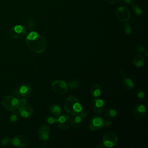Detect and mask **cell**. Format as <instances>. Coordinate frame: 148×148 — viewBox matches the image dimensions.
I'll list each match as a JSON object with an SVG mask.
<instances>
[{"label": "cell", "mask_w": 148, "mask_h": 148, "mask_svg": "<svg viewBox=\"0 0 148 148\" xmlns=\"http://www.w3.org/2000/svg\"><path fill=\"white\" fill-rule=\"evenodd\" d=\"M25 41L29 49L37 54L43 53L46 49V43L42 35L38 32L31 31L26 36Z\"/></svg>", "instance_id": "obj_1"}, {"label": "cell", "mask_w": 148, "mask_h": 148, "mask_svg": "<svg viewBox=\"0 0 148 148\" xmlns=\"http://www.w3.org/2000/svg\"><path fill=\"white\" fill-rule=\"evenodd\" d=\"M64 108L69 114L73 116L79 114L83 110L79 100L73 95H70L65 99Z\"/></svg>", "instance_id": "obj_2"}, {"label": "cell", "mask_w": 148, "mask_h": 148, "mask_svg": "<svg viewBox=\"0 0 148 148\" xmlns=\"http://www.w3.org/2000/svg\"><path fill=\"white\" fill-rule=\"evenodd\" d=\"M1 105L5 109L8 111H15L20 106L18 99L12 95H8L4 97L1 101Z\"/></svg>", "instance_id": "obj_3"}, {"label": "cell", "mask_w": 148, "mask_h": 148, "mask_svg": "<svg viewBox=\"0 0 148 148\" xmlns=\"http://www.w3.org/2000/svg\"><path fill=\"white\" fill-rule=\"evenodd\" d=\"M118 141V136L113 131H108L102 137V143L107 147H112L115 146Z\"/></svg>", "instance_id": "obj_4"}, {"label": "cell", "mask_w": 148, "mask_h": 148, "mask_svg": "<svg viewBox=\"0 0 148 148\" xmlns=\"http://www.w3.org/2000/svg\"><path fill=\"white\" fill-rule=\"evenodd\" d=\"M53 91L58 95L65 94L68 90V87L65 82L62 80H56L51 83Z\"/></svg>", "instance_id": "obj_5"}, {"label": "cell", "mask_w": 148, "mask_h": 148, "mask_svg": "<svg viewBox=\"0 0 148 148\" xmlns=\"http://www.w3.org/2000/svg\"><path fill=\"white\" fill-rule=\"evenodd\" d=\"M27 33L26 28L21 25H16L12 27L9 30L10 36L16 39H21L25 36Z\"/></svg>", "instance_id": "obj_6"}, {"label": "cell", "mask_w": 148, "mask_h": 148, "mask_svg": "<svg viewBox=\"0 0 148 148\" xmlns=\"http://www.w3.org/2000/svg\"><path fill=\"white\" fill-rule=\"evenodd\" d=\"M104 120L99 116H95L90 119L88 122V128L91 131H95L103 127Z\"/></svg>", "instance_id": "obj_7"}, {"label": "cell", "mask_w": 148, "mask_h": 148, "mask_svg": "<svg viewBox=\"0 0 148 148\" xmlns=\"http://www.w3.org/2000/svg\"><path fill=\"white\" fill-rule=\"evenodd\" d=\"M29 139L21 135L15 136L12 139V143L13 146L18 147H25L30 145Z\"/></svg>", "instance_id": "obj_8"}, {"label": "cell", "mask_w": 148, "mask_h": 148, "mask_svg": "<svg viewBox=\"0 0 148 148\" xmlns=\"http://www.w3.org/2000/svg\"><path fill=\"white\" fill-rule=\"evenodd\" d=\"M116 17L119 21L126 22L130 20L131 17V13L127 8L121 6L116 10Z\"/></svg>", "instance_id": "obj_9"}, {"label": "cell", "mask_w": 148, "mask_h": 148, "mask_svg": "<svg viewBox=\"0 0 148 148\" xmlns=\"http://www.w3.org/2000/svg\"><path fill=\"white\" fill-rule=\"evenodd\" d=\"M91 108L94 113L96 114H101L105 108V102L102 99L95 98L91 103Z\"/></svg>", "instance_id": "obj_10"}, {"label": "cell", "mask_w": 148, "mask_h": 148, "mask_svg": "<svg viewBox=\"0 0 148 148\" xmlns=\"http://www.w3.org/2000/svg\"><path fill=\"white\" fill-rule=\"evenodd\" d=\"M58 127L61 130H68L72 127V118L66 115H63L57 119Z\"/></svg>", "instance_id": "obj_11"}, {"label": "cell", "mask_w": 148, "mask_h": 148, "mask_svg": "<svg viewBox=\"0 0 148 148\" xmlns=\"http://www.w3.org/2000/svg\"><path fill=\"white\" fill-rule=\"evenodd\" d=\"M37 133L38 137L40 140L43 141H46L49 138L50 130L48 125L43 124L39 127Z\"/></svg>", "instance_id": "obj_12"}, {"label": "cell", "mask_w": 148, "mask_h": 148, "mask_svg": "<svg viewBox=\"0 0 148 148\" xmlns=\"http://www.w3.org/2000/svg\"><path fill=\"white\" fill-rule=\"evenodd\" d=\"M18 112L22 117L27 118L33 114L34 109L31 105L25 104L24 105H21V106H20L18 108Z\"/></svg>", "instance_id": "obj_13"}, {"label": "cell", "mask_w": 148, "mask_h": 148, "mask_svg": "<svg viewBox=\"0 0 148 148\" xmlns=\"http://www.w3.org/2000/svg\"><path fill=\"white\" fill-rule=\"evenodd\" d=\"M146 113V109L145 105L142 104L137 105L133 111V114L134 117L136 119H143Z\"/></svg>", "instance_id": "obj_14"}, {"label": "cell", "mask_w": 148, "mask_h": 148, "mask_svg": "<svg viewBox=\"0 0 148 148\" xmlns=\"http://www.w3.org/2000/svg\"><path fill=\"white\" fill-rule=\"evenodd\" d=\"M20 95L24 97H28L31 95L32 93V88L28 84H24L21 86L19 90Z\"/></svg>", "instance_id": "obj_15"}, {"label": "cell", "mask_w": 148, "mask_h": 148, "mask_svg": "<svg viewBox=\"0 0 148 148\" xmlns=\"http://www.w3.org/2000/svg\"><path fill=\"white\" fill-rule=\"evenodd\" d=\"M132 64L136 67H141L145 64V58L141 54H136L132 59Z\"/></svg>", "instance_id": "obj_16"}, {"label": "cell", "mask_w": 148, "mask_h": 148, "mask_svg": "<svg viewBox=\"0 0 148 148\" xmlns=\"http://www.w3.org/2000/svg\"><path fill=\"white\" fill-rule=\"evenodd\" d=\"M121 86L125 90H131L134 87V83L131 79L124 77L121 82Z\"/></svg>", "instance_id": "obj_17"}, {"label": "cell", "mask_w": 148, "mask_h": 148, "mask_svg": "<svg viewBox=\"0 0 148 148\" xmlns=\"http://www.w3.org/2000/svg\"><path fill=\"white\" fill-rule=\"evenodd\" d=\"M90 94L92 97H99L101 94V86L98 84H93L90 88Z\"/></svg>", "instance_id": "obj_18"}, {"label": "cell", "mask_w": 148, "mask_h": 148, "mask_svg": "<svg viewBox=\"0 0 148 148\" xmlns=\"http://www.w3.org/2000/svg\"><path fill=\"white\" fill-rule=\"evenodd\" d=\"M49 111L54 116L58 117L61 113V108L57 105L52 104L49 106Z\"/></svg>", "instance_id": "obj_19"}, {"label": "cell", "mask_w": 148, "mask_h": 148, "mask_svg": "<svg viewBox=\"0 0 148 148\" xmlns=\"http://www.w3.org/2000/svg\"><path fill=\"white\" fill-rule=\"evenodd\" d=\"M82 117L80 114L74 116V117L72 118V126L74 128H79L82 124Z\"/></svg>", "instance_id": "obj_20"}, {"label": "cell", "mask_w": 148, "mask_h": 148, "mask_svg": "<svg viewBox=\"0 0 148 148\" xmlns=\"http://www.w3.org/2000/svg\"><path fill=\"white\" fill-rule=\"evenodd\" d=\"M116 114L117 113L116 110L113 109H109L107 110L105 114V120H111L116 116Z\"/></svg>", "instance_id": "obj_21"}, {"label": "cell", "mask_w": 148, "mask_h": 148, "mask_svg": "<svg viewBox=\"0 0 148 148\" xmlns=\"http://www.w3.org/2000/svg\"><path fill=\"white\" fill-rule=\"evenodd\" d=\"M69 86L71 89L76 90L80 87V82L77 79H73L69 82Z\"/></svg>", "instance_id": "obj_22"}, {"label": "cell", "mask_w": 148, "mask_h": 148, "mask_svg": "<svg viewBox=\"0 0 148 148\" xmlns=\"http://www.w3.org/2000/svg\"><path fill=\"white\" fill-rule=\"evenodd\" d=\"M26 27L27 29L31 31H34L35 28V22L32 18H29L26 21Z\"/></svg>", "instance_id": "obj_23"}, {"label": "cell", "mask_w": 148, "mask_h": 148, "mask_svg": "<svg viewBox=\"0 0 148 148\" xmlns=\"http://www.w3.org/2000/svg\"><path fill=\"white\" fill-rule=\"evenodd\" d=\"M132 9L134 10V12L138 16H140L142 14V10L140 8V6H138V5H133Z\"/></svg>", "instance_id": "obj_24"}, {"label": "cell", "mask_w": 148, "mask_h": 148, "mask_svg": "<svg viewBox=\"0 0 148 148\" xmlns=\"http://www.w3.org/2000/svg\"><path fill=\"white\" fill-rule=\"evenodd\" d=\"M123 30L125 34L130 35L131 32V25L128 23L125 22V24H124V26H123Z\"/></svg>", "instance_id": "obj_25"}, {"label": "cell", "mask_w": 148, "mask_h": 148, "mask_svg": "<svg viewBox=\"0 0 148 148\" xmlns=\"http://www.w3.org/2000/svg\"><path fill=\"white\" fill-rule=\"evenodd\" d=\"M135 50L139 53H144L145 52V47L143 45L140 44V43H138L137 45H135Z\"/></svg>", "instance_id": "obj_26"}, {"label": "cell", "mask_w": 148, "mask_h": 148, "mask_svg": "<svg viewBox=\"0 0 148 148\" xmlns=\"http://www.w3.org/2000/svg\"><path fill=\"white\" fill-rule=\"evenodd\" d=\"M136 94L137 97L140 99H142L145 98V93L141 89H138L136 92Z\"/></svg>", "instance_id": "obj_27"}, {"label": "cell", "mask_w": 148, "mask_h": 148, "mask_svg": "<svg viewBox=\"0 0 148 148\" xmlns=\"http://www.w3.org/2000/svg\"><path fill=\"white\" fill-rule=\"evenodd\" d=\"M9 143H12V139L9 136H6L1 140V144L3 145H6Z\"/></svg>", "instance_id": "obj_28"}, {"label": "cell", "mask_w": 148, "mask_h": 148, "mask_svg": "<svg viewBox=\"0 0 148 148\" xmlns=\"http://www.w3.org/2000/svg\"><path fill=\"white\" fill-rule=\"evenodd\" d=\"M46 120H47V121L49 124H53L54 123H56L57 119H56L54 117H49L47 118Z\"/></svg>", "instance_id": "obj_29"}, {"label": "cell", "mask_w": 148, "mask_h": 148, "mask_svg": "<svg viewBox=\"0 0 148 148\" xmlns=\"http://www.w3.org/2000/svg\"><path fill=\"white\" fill-rule=\"evenodd\" d=\"M112 121L109 120H104V123H103V126L106 127H109L112 125Z\"/></svg>", "instance_id": "obj_30"}, {"label": "cell", "mask_w": 148, "mask_h": 148, "mask_svg": "<svg viewBox=\"0 0 148 148\" xmlns=\"http://www.w3.org/2000/svg\"><path fill=\"white\" fill-rule=\"evenodd\" d=\"M18 119V117L16 114H12L11 115V116L10 117V120L11 122H16Z\"/></svg>", "instance_id": "obj_31"}, {"label": "cell", "mask_w": 148, "mask_h": 148, "mask_svg": "<svg viewBox=\"0 0 148 148\" xmlns=\"http://www.w3.org/2000/svg\"><path fill=\"white\" fill-rule=\"evenodd\" d=\"M82 118H86L87 117V112L86 110H82L79 114Z\"/></svg>", "instance_id": "obj_32"}, {"label": "cell", "mask_w": 148, "mask_h": 148, "mask_svg": "<svg viewBox=\"0 0 148 148\" xmlns=\"http://www.w3.org/2000/svg\"><path fill=\"white\" fill-rule=\"evenodd\" d=\"M106 2L108 3H110V4H114L117 2H118L120 0H105Z\"/></svg>", "instance_id": "obj_33"}, {"label": "cell", "mask_w": 148, "mask_h": 148, "mask_svg": "<svg viewBox=\"0 0 148 148\" xmlns=\"http://www.w3.org/2000/svg\"><path fill=\"white\" fill-rule=\"evenodd\" d=\"M27 99L25 98H22L21 99V101H20V103L21 105H25L27 104Z\"/></svg>", "instance_id": "obj_34"}, {"label": "cell", "mask_w": 148, "mask_h": 148, "mask_svg": "<svg viewBox=\"0 0 148 148\" xmlns=\"http://www.w3.org/2000/svg\"><path fill=\"white\" fill-rule=\"evenodd\" d=\"M120 75L122 77H125V72L123 69H120Z\"/></svg>", "instance_id": "obj_35"}, {"label": "cell", "mask_w": 148, "mask_h": 148, "mask_svg": "<svg viewBox=\"0 0 148 148\" xmlns=\"http://www.w3.org/2000/svg\"><path fill=\"white\" fill-rule=\"evenodd\" d=\"M129 5H132L134 2V0H124Z\"/></svg>", "instance_id": "obj_36"}, {"label": "cell", "mask_w": 148, "mask_h": 148, "mask_svg": "<svg viewBox=\"0 0 148 148\" xmlns=\"http://www.w3.org/2000/svg\"><path fill=\"white\" fill-rule=\"evenodd\" d=\"M103 146H105L103 145L102 142H100V143H99L97 145V147H98V148H101L102 147H103Z\"/></svg>", "instance_id": "obj_37"}]
</instances>
